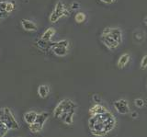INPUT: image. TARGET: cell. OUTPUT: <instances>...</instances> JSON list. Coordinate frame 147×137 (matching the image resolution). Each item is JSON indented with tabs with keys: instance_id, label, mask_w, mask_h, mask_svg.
I'll return each instance as SVG.
<instances>
[{
	"instance_id": "1",
	"label": "cell",
	"mask_w": 147,
	"mask_h": 137,
	"mask_svg": "<svg viewBox=\"0 0 147 137\" xmlns=\"http://www.w3.org/2000/svg\"><path fill=\"white\" fill-rule=\"evenodd\" d=\"M76 104L73 102L70 99H63L61 102H59L57 107L54 109V117L59 119L60 116L62 115L63 112H68L70 111H76Z\"/></svg>"
},
{
	"instance_id": "2",
	"label": "cell",
	"mask_w": 147,
	"mask_h": 137,
	"mask_svg": "<svg viewBox=\"0 0 147 137\" xmlns=\"http://www.w3.org/2000/svg\"><path fill=\"white\" fill-rule=\"evenodd\" d=\"M69 11L66 9L65 6L62 1H58L56 3V5L54 7V9L52 12V14L50 16V21L52 23H55L59 20V19H61L63 16H69Z\"/></svg>"
},
{
	"instance_id": "3",
	"label": "cell",
	"mask_w": 147,
	"mask_h": 137,
	"mask_svg": "<svg viewBox=\"0 0 147 137\" xmlns=\"http://www.w3.org/2000/svg\"><path fill=\"white\" fill-rule=\"evenodd\" d=\"M68 45L69 43L66 40H59L57 43H54L52 44V50L54 53L55 55L57 56H64L68 53Z\"/></svg>"
},
{
	"instance_id": "4",
	"label": "cell",
	"mask_w": 147,
	"mask_h": 137,
	"mask_svg": "<svg viewBox=\"0 0 147 137\" xmlns=\"http://www.w3.org/2000/svg\"><path fill=\"white\" fill-rule=\"evenodd\" d=\"M2 121L7 126L8 129L14 130V129H18V128H20L18 123L15 120V118H14L11 111L8 108L4 109V118H3Z\"/></svg>"
},
{
	"instance_id": "5",
	"label": "cell",
	"mask_w": 147,
	"mask_h": 137,
	"mask_svg": "<svg viewBox=\"0 0 147 137\" xmlns=\"http://www.w3.org/2000/svg\"><path fill=\"white\" fill-rule=\"evenodd\" d=\"M100 40L102 43L105 45L106 47L109 50H115L118 46H119V43L115 40L110 34H108V35H101L100 37Z\"/></svg>"
},
{
	"instance_id": "6",
	"label": "cell",
	"mask_w": 147,
	"mask_h": 137,
	"mask_svg": "<svg viewBox=\"0 0 147 137\" xmlns=\"http://www.w3.org/2000/svg\"><path fill=\"white\" fill-rule=\"evenodd\" d=\"M114 107L117 111L121 114H126L129 112L128 102L125 99H119L114 102Z\"/></svg>"
},
{
	"instance_id": "7",
	"label": "cell",
	"mask_w": 147,
	"mask_h": 137,
	"mask_svg": "<svg viewBox=\"0 0 147 137\" xmlns=\"http://www.w3.org/2000/svg\"><path fill=\"white\" fill-rule=\"evenodd\" d=\"M21 26H22V28L27 31H36L37 30V25L33 21L29 20H22Z\"/></svg>"
},
{
	"instance_id": "8",
	"label": "cell",
	"mask_w": 147,
	"mask_h": 137,
	"mask_svg": "<svg viewBox=\"0 0 147 137\" xmlns=\"http://www.w3.org/2000/svg\"><path fill=\"white\" fill-rule=\"evenodd\" d=\"M110 35L111 37L116 40V42L121 44L122 42V32H121V30L119 28H111V30H110Z\"/></svg>"
},
{
	"instance_id": "9",
	"label": "cell",
	"mask_w": 147,
	"mask_h": 137,
	"mask_svg": "<svg viewBox=\"0 0 147 137\" xmlns=\"http://www.w3.org/2000/svg\"><path fill=\"white\" fill-rule=\"evenodd\" d=\"M107 111H108L107 109L103 106H101L100 104H96L90 109V114L92 116L96 115V114H102V113H105Z\"/></svg>"
},
{
	"instance_id": "10",
	"label": "cell",
	"mask_w": 147,
	"mask_h": 137,
	"mask_svg": "<svg viewBox=\"0 0 147 137\" xmlns=\"http://www.w3.org/2000/svg\"><path fill=\"white\" fill-rule=\"evenodd\" d=\"M130 58H131V56H130V54H129V53L121 54V57L119 58L118 63H117L118 67L119 68H123L129 63V61H130Z\"/></svg>"
},
{
	"instance_id": "11",
	"label": "cell",
	"mask_w": 147,
	"mask_h": 137,
	"mask_svg": "<svg viewBox=\"0 0 147 137\" xmlns=\"http://www.w3.org/2000/svg\"><path fill=\"white\" fill-rule=\"evenodd\" d=\"M37 115H38V114H37L36 112H34V111L27 112V113H25V115H24V120H25V121L28 123V124L30 125V124H32V123L35 122Z\"/></svg>"
},
{
	"instance_id": "12",
	"label": "cell",
	"mask_w": 147,
	"mask_h": 137,
	"mask_svg": "<svg viewBox=\"0 0 147 137\" xmlns=\"http://www.w3.org/2000/svg\"><path fill=\"white\" fill-rule=\"evenodd\" d=\"M54 34H55V30L53 28H49L44 31V33L41 36V40H45V42H49L53 37Z\"/></svg>"
},
{
	"instance_id": "13",
	"label": "cell",
	"mask_w": 147,
	"mask_h": 137,
	"mask_svg": "<svg viewBox=\"0 0 147 137\" xmlns=\"http://www.w3.org/2000/svg\"><path fill=\"white\" fill-rule=\"evenodd\" d=\"M49 92H50V88H49L48 86H46V85H41V86H39V88H38V93H39V95H40V98H42V99L46 98V97L48 96Z\"/></svg>"
},
{
	"instance_id": "14",
	"label": "cell",
	"mask_w": 147,
	"mask_h": 137,
	"mask_svg": "<svg viewBox=\"0 0 147 137\" xmlns=\"http://www.w3.org/2000/svg\"><path fill=\"white\" fill-rule=\"evenodd\" d=\"M48 117H49V114L47 112H42V113H40V114H38V115H37L35 122L39 123V124L43 126L44 122L46 121V120H47Z\"/></svg>"
},
{
	"instance_id": "15",
	"label": "cell",
	"mask_w": 147,
	"mask_h": 137,
	"mask_svg": "<svg viewBox=\"0 0 147 137\" xmlns=\"http://www.w3.org/2000/svg\"><path fill=\"white\" fill-rule=\"evenodd\" d=\"M7 1H1L0 2V18H6L7 17L8 13L6 11V7H7Z\"/></svg>"
},
{
	"instance_id": "16",
	"label": "cell",
	"mask_w": 147,
	"mask_h": 137,
	"mask_svg": "<svg viewBox=\"0 0 147 137\" xmlns=\"http://www.w3.org/2000/svg\"><path fill=\"white\" fill-rule=\"evenodd\" d=\"M86 19V16L84 12H77L75 16V20L77 23H83V22H85Z\"/></svg>"
},
{
	"instance_id": "17",
	"label": "cell",
	"mask_w": 147,
	"mask_h": 137,
	"mask_svg": "<svg viewBox=\"0 0 147 137\" xmlns=\"http://www.w3.org/2000/svg\"><path fill=\"white\" fill-rule=\"evenodd\" d=\"M41 129H42V125H40L37 122H34L30 125V130L31 131V132H34V134L40 132Z\"/></svg>"
},
{
	"instance_id": "18",
	"label": "cell",
	"mask_w": 147,
	"mask_h": 137,
	"mask_svg": "<svg viewBox=\"0 0 147 137\" xmlns=\"http://www.w3.org/2000/svg\"><path fill=\"white\" fill-rule=\"evenodd\" d=\"M74 114H75V109H74V111H70L69 112H67V115H66L65 119H64V121H63L64 122L66 123V124H72Z\"/></svg>"
},
{
	"instance_id": "19",
	"label": "cell",
	"mask_w": 147,
	"mask_h": 137,
	"mask_svg": "<svg viewBox=\"0 0 147 137\" xmlns=\"http://www.w3.org/2000/svg\"><path fill=\"white\" fill-rule=\"evenodd\" d=\"M14 9H15V4L13 2H7V7H6V11L7 13H10L12 12Z\"/></svg>"
},
{
	"instance_id": "20",
	"label": "cell",
	"mask_w": 147,
	"mask_h": 137,
	"mask_svg": "<svg viewBox=\"0 0 147 137\" xmlns=\"http://www.w3.org/2000/svg\"><path fill=\"white\" fill-rule=\"evenodd\" d=\"M141 67H142V69H144V68L147 67V55H144L142 57L141 61Z\"/></svg>"
},
{
	"instance_id": "21",
	"label": "cell",
	"mask_w": 147,
	"mask_h": 137,
	"mask_svg": "<svg viewBox=\"0 0 147 137\" xmlns=\"http://www.w3.org/2000/svg\"><path fill=\"white\" fill-rule=\"evenodd\" d=\"M70 7H71V9H72V10L78 9V8H80V4L78 3V2H73V3L71 4Z\"/></svg>"
},
{
	"instance_id": "22",
	"label": "cell",
	"mask_w": 147,
	"mask_h": 137,
	"mask_svg": "<svg viewBox=\"0 0 147 137\" xmlns=\"http://www.w3.org/2000/svg\"><path fill=\"white\" fill-rule=\"evenodd\" d=\"M135 104H136V106H137V107L142 108V107H144V101L142 99H137L135 100Z\"/></svg>"
},
{
	"instance_id": "23",
	"label": "cell",
	"mask_w": 147,
	"mask_h": 137,
	"mask_svg": "<svg viewBox=\"0 0 147 137\" xmlns=\"http://www.w3.org/2000/svg\"><path fill=\"white\" fill-rule=\"evenodd\" d=\"M93 100L95 101V103H96V104H99V103L101 102V98H100V96L96 95V94L93 95Z\"/></svg>"
},
{
	"instance_id": "24",
	"label": "cell",
	"mask_w": 147,
	"mask_h": 137,
	"mask_svg": "<svg viewBox=\"0 0 147 137\" xmlns=\"http://www.w3.org/2000/svg\"><path fill=\"white\" fill-rule=\"evenodd\" d=\"M110 30H111V28H109V27L104 28V30H102V34H101V35H108V34L110 33Z\"/></svg>"
},
{
	"instance_id": "25",
	"label": "cell",
	"mask_w": 147,
	"mask_h": 137,
	"mask_svg": "<svg viewBox=\"0 0 147 137\" xmlns=\"http://www.w3.org/2000/svg\"><path fill=\"white\" fill-rule=\"evenodd\" d=\"M100 1L103 3H106V4H112L116 1V0H100Z\"/></svg>"
},
{
	"instance_id": "26",
	"label": "cell",
	"mask_w": 147,
	"mask_h": 137,
	"mask_svg": "<svg viewBox=\"0 0 147 137\" xmlns=\"http://www.w3.org/2000/svg\"><path fill=\"white\" fill-rule=\"evenodd\" d=\"M137 116H138L137 112H132V113H131V117H132V118H136Z\"/></svg>"
},
{
	"instance_id": "27",
	"label": "cell",
	"mask_w": 147,
	"mask_h": 137,
	"mask_svg": "<svg viewBox=\"0 0 147 137\" xmlns=\"http://www.w3.org/2000/svg\"><path fill=\"white\" fill-rule=\"evenodd\" d=\"M144 22H145V24L147 25V17H146L145 19H144Z\"/></svg>"
}]
</instances>
